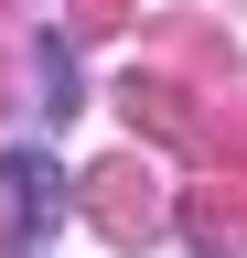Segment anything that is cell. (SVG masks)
I'll list each match as a JSON object with an SVG mask.
<instances>
[{"instance_id":"cell-1","label":"cell","mask_w":247,"mask_h":258,"mask_svg":"<svg viewBox=\"0 0 247 258\" xmlns=\"http://www.w3.org/2000/svg\"><path fill=\"white\" fill-rule=\"evenodd\" d=\"M0 183H11V258H22V247L43 237V215H65V172H54L43 151H11Z\"/></svg>"}]
</instances>
